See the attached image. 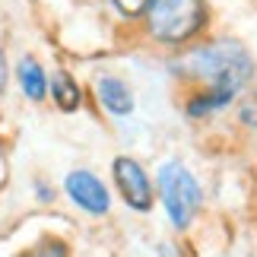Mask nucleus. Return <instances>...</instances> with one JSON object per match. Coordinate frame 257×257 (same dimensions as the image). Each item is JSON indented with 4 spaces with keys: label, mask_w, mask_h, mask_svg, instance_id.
<instances>
[{
    "label": "nucleus",
    "mask_w": 257,
    "mask_h": 257,
    "mask_svg": "<svg viewBox=\"0 0 257 257\" xmlns=\"http://www.w3.org/2000/svg\"><path fill=\"white\" fill-rule=\"evenodd\" d=\"M238 121L248 127V131H257V86H248L238 98Z\"/></svg>",
    "instance_id": "nucleus-12"
},
{
    "label": "nucleus",
    "mask_w": 257,
    "mask_h": 257,
    "mask_svg": "<svg viewBox=\"0 0 257 257\" xmlns=\"http://www.w3.org/2000/svg\"><path fill=\"white\" fill-rule=\"evenodd\" d=\"M111 181L117 187V194H121V200L127 210L134 213H153L156 206V181L153 175L146 172V165L140 159H134V156H114L111 159Z\"/></svg>",
    "instance_id": "nucleus-4"
},
{
    "label": "nucleus",
    "mask_w": 257,
    "mask_h": 257,
    "mask_svg": "<svg viewBox=\"0 0 257 257\" xmlns=\"http://www.w3.org/2000/svg\"><path fill=\"white\" fill-rule=\"evenodd\" d=\"M7 80H10V64H7L4 51H0V95H4V89H7Z\"/></svg>",
    "instance_id": "nucleus-14"
},
{
    "label": "nucleus",
    "mask_w": 257,
    "mask_h": 257,
    "mask_svg": "<svg viewBox=\"0 0 257 257\" xmlns=\"http://www.w3.org/2000/svg\"><path fill=\"white\" fill-rule=\"evenodd\" d=\"M13 76H16L19 92L26 95V102L42 105L45 98H48V83H51V73L45 70V64L38 61L35 54H19L16 64H13Z\"/></svg>",
    "instance_id": "nucleus-8"
},
{
    "label": "nucleus",
    "mask_w": 257,
    "mask_h": 257,
    "mask_svg": "<svg viewBox=\"0 0 257 257\" xmlns=\"http://www.w3.org/2000/svg\"><path fill=\"white\" fill-rule=\"evenodd\" d=\"M64 194L70 197V203L86 216H102L111 213V191L92 169H70L64 175Z\"/></svg>",
    "instance_id": "nucleus-5"
},
{
    "label": "nucleus",
    "mask_w": 257,
    "mask_h": 257,
    "mask_svg": "<svg viewBox=\"0 0 257 257\" xmlns=\"http://www.w3.org/2000/svg\"><path fill=\"white\" fill-rule=\"evenodd\" d=\"M92 95L108 117H131L137 108V92L121 73L102 70L92 76Z\"/></svg>",
    "instance_id": "nucleus-6"
},
{
    "label": "nucleus",
    "mask_w": 257,
    "mask_h": 257,
    "mask_svg": "<svg viewBox=\"0 0 257 257\" xmlns=\"http://www.w3.org/2000/svg\"><path fill=\"white\" fill-rule=\"evenodd\" d=\"M19 257H70V244L64 238H42L32 248H26Z\"/></svg>",
    "instance_id": "nucleus-11"
},
{
    "label": "nucleus",
    "mask_w": 257,
    "mask_h": 257,
    "mask_svg": "<svg viewBox=\"0 0 257 257\" xmlns=\"http://www.w3.org/2000/svg\"><path fill=\"white\" fill-rule=\"evenodd\" d=\"M238 92L222 86H191L184 95V117L187 121H210V117L229 111L232 105H238Z\"/></svg>",
    "instance_id": "nucleus-7"
},
{
    "label": "nucleus",
    "mask_w": 257,
    "mask_h": 257,
    "mask_svg": "<svg viewBox=\"0 0 257 257\" xmlns=\"http://www.w3.org/2000/svg\"><path fill=\"white\" fill-rule=\"evenodd\" d=\"M165 67L175 80L187 86H222L238 95L257 76V61L251 48L235 35H206L169 54Z\"/></svg>",
    "instance_id": "nucleus-1"
},
{
    "label": "nucleus",
    "mask_w": 257,
    "mask_h": 257,
    "mask_svg": "<svg viewBox=\"0 0 257 257\" xmlns=\"http://www.w3.org/2000/svg\"><path fill=\"white\" fill-rule=\"evenodd\" d=\"M48 98L54 102L57 111L73 114V111H80V105H83V86L76 83V76L70 70H54L51 83H48Z\"/></svg>",
    "instance_id": "nucleus-9"
},
{
    "label": "nucleus",
    "mask_w": 257,
    "mask_h": 257,
    "mask_svg": "<svg viewBox=\"0 0 257 257\" xmlns=\"http://www.w3.org/2000/svg\"><path fill=\"white\" fill-rule=\"evenodd\" d=\"M210 26H213L210 0H153L143 19L137 23L143 42L162 48L169 54L206 38Z\"/></svg>",
    "instance_id": "nucleus-2"
},
{
    "label": "nucleus",
    "mask_w": 257,
    "mask_h": 257,
    "mask_svg": "<svg viewBox=\"0 0 257 257\" xmlns=\"http://www.w3.org/2000/svg\"><path fill=\"white\" fill-rule=\"evenodd\" d=\"M150 4L153 0H105V7L111 10L121 23H134V26L143 19V13L150 10Z\"/></svg>",
    "instance_id": "nucleus-10"
},
{
    "label": "nucleus",
    "mask_w": 257,
    "mask_h": 257,
    "mask_svg": "<svg viewBox=\"0 0 257 257\" xmlns=\"http://www.w3.org/2000/svg\"><path fill=\"white\" fill-rule=\"evenodd\" d=\"M156 200L162 203V213L175 232H187L203 210V187L197 175L181 159H165L153 175Z\"/></svg>",
    "instance_id": "nucleus-3"
},
{
    "label": "nucleus",
    "mask_w": 257,
    "mask_h": 257,
    "mask_svg": "<svg viewBox=\"0 0 257 257\" xmlns=\"http://www.w3.org/2000/svg\"><path fill=\"white\" fill-rule=\"evenodd\" d=\"M32 191H35V197H38L42 203H51V200H54V191H51V187H48V184L42 181V178H38V181L32 184Z\"/></svg>",
    "instance_id": "nucleus-13"
}]
</instances>
